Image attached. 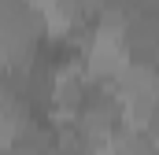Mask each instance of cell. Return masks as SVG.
I'll use <instances>...</instances> for the list:
<instances>
[{
    "instance_id": "3",
    "label": "cell",
    "mask_w": 159,
    "mask_h": 155,
    "mask_svg": "<svg viewBox=\"0 0 159 155\" xmlns=\"http://www.w3.org/2000/svg\"><path fill=\"white\" fill-rule=\"evenodd\" d=\"M85 96H89V78L85 70H63L59 74V85H56V104H52V111L48 115L56 118V122H63V118H74L81 111V104H85Z\"/></svg>"
},
{
    "instance_id": "1",
    "label": "cell",
    "mask_w": 159,
    "mask_h": 155,
    "mask_svg": "<svg viewBox=\"0 0 159 155\" xmlns=\"http://www.w3.org/2000/svg\"><path fill=\"white\" fill-rule=\"evenodd\" d=\"M129 63V52L122 37H93L85 55H81V70L89 81H100V85H115V78L122 74V67Z\"/></svg>"
},
{
    "instance_id": "2",
    "label": "cell",
    "mask_w": 159,
    "mask_h": 155,
    "mask_svg": "<svg viewBox=\"0 0 159 155\" xmlns=\"http://www.w3.org/2000/svg\"><path fill=\"white\" fill-rule=\"evenodd\" d=\"M122 44L129 52L133 63H148V67H159V15L156 11H133L129 22H126V33H122Z\"/></svg>"
},
{
    "instance_id": "6",
    "label": "cell",
    "mask_w": 159,
    "mask_h": 155,
    "mask_svg": "<svg viewBox=\"0 0 159 155\" xmlns=\"http://www.w3.org/2000/svg\"><path fill=\"white\" fill-rule=\"evenodd\" d=\"M96 11H119V15H133V11H141V0H96Z\"/></svg>"
},
{
    "instance_id": "7",
    "label": "cell",
    "mask_w": 159,
    "mask_h": 155,
    "mask_svg": "<svg viewBox=\"0 0 159 155\" xmlns=\"http://www.w3.org/2000/svg\"><path fill=\"white\" fill-rule=\"evenodd\" d=\"M0 155H41V152H34L30 144H22V140H15V144H4V152Z\"/></svg>"
},
{
    "instance_id": "4",
    "label": "cell",
    "mask_w": 159,
    "mask_h": 155,
    "mask_svg": "<svg viewBox=\"0 0 159 155\" xmlns=\"http://www.w3.org/2000/svg\"><path fill=\"white\" fill-rule=\"evenodd\" d=\"M115 92H119L122 104H129V100H137V96H152L159 92V67H148V63H126L122 67V74L115 78V85H111Z\"/></svg>"
},
{
    "instance_id": "8",
    "label": "cell",
    "mask_w": 159,
    "mask_h": 155,
    "mask_svg": "<svg viewBox=\"0 0 159 155\" xmlns=\"http://www.w3.org/2000/svg\"><path fill=\"white\" fill-rule=\"evenodd\" d=\"M148 133H152V140L159 144V107H156V118H152V126H148Z\"/></svg>"
},
{
    "instance_id": "5",
    "label": "cell",
    "mask_w": 159,
    "mask_h": 155,
    "mask_svg": "<svg viewBox=\"0 0 159 155\" xmlns=\"http://www.w3.org/2000/svg\"><path fill=\"white\" fill-rule=\"evenodd\" d=\"M107 155H159V144L152 140V133L144 129H129L126 122L119 126L115 140H111V152Z\"/></svg>"
},
{
    "instance_id": "9",
    "label": "cell",
    "mask_w": 159,
    "mask_h": 155,
    "mask_svg": "<svg viewBox=\"0 0 159 155\" xmlns=\"http://www.w3.org/2000/svg\"><path fill=\"white\" fill-rule=\"evenodd\" d=\"M141 7H144V11H156V15H159V0H141Z\"/></svg>"
}]
</instances>
